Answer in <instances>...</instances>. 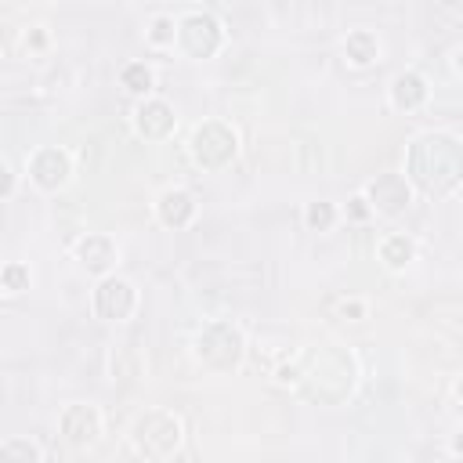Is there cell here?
<instances>
[{"instance_id":"obj_1","label":"cell","mask_w":463,"mask_h":463,"mask_svg":"<svg viewBox=\"0 0 463 463\" xmlns=\"http://www.w3.org/2000/svg\"><path fill=\"white\" fill-rule=\"evenodd\" d=\"M406 177L431 200L463 189V141L449 131H424L406 149Z\"/></svg>"},{"instance_id":"obj_2","label":"cell","mask_w":463,"mask_h":463,"mask_svg":"<svg viewBox=\"0 0 463 463\" xmlns=\"http://www.w3.org/2000/svg\"><path fill=\"white\" fill-rule=\"evenodd\" d=\"M184 431H181V420L170 413V409H149L134 420V431H131V442H134V452L145 456V459H170L181 445Z\"/></svg>"},{"instance_id":"obj_3","label":"cell","mask_w":463,"mask_h":463,"mask_svg":"<svg viewBox=\"0 0 463 463\" xmlns=\"http://www.w3.org/2000/svg\"><path fill=\"white\" fill-rule=\"evenodd\" d=\"M196 355L203 365L218 369V373H232V369L243 365V355H246V337L236 322L228 319H218V322H207L200 330V340H196Z\"/></svg>"},{"instance_id":"obj_4","label":"cell","mask_w":463,"mask_h":463,"mask_svg":"<svg viewBox=\"0 0 463 463\" xmlns=\"http://www.w3.org/2000/svg\"><path fill=\"white\" fill-rule=\"evenodd\" d=\"M189 152H193L196 167H203V170H225L236 159V152H239V134L225 120H207V124H200L193 131Z\"/></svg>"},{"instance_id":"obj_5","label":"cell","mask_w":463,"mask_h":463,"mask_svg":"<svg viewBox=\"0 0 463 463\" xmlns=\"http://www.w3.org/2000/svg\"><path fill=\"white\" fill-rule=\"evenodd\" d=\"M225 44V30L210 12H189L177 19V47L189 58H214Z\"/></svg>"},{"instance_id":"obj_6","label":"cell","mask_w":463,"mask_h":463,"mask_svg":"<svg viewBox=\"0 0 463 463\" xmlns=\"http://www.w3.org/2000/svg\"><path fill=\"white\" fill-rule=\"evenodd\" d=\"M90 308L106 322H127L138 308V290L134 283H127L124 275H102L95 294H90Z\"/></svg>"},{"instance_id":"obj_7","label":"cell","mask_w":463,"mask_h":463,"mask_svg":"<svg viewBox=\"0 0 463 463\" xmlns=\"http://www.w3.org/2000/svg\"><path fill=\"white\" fill-rule=\"evenodd\" d=\"M362 193L373 203V214H381V218H399L413 207V181L406 174H391V170L377 174Z\"/></svg>"},{"instance_id":"obj_8","label":"cell","mask_w":463,"mask_h":463,"mask_svg":"<svg viewBox=\"0 0 463 463\" xmlns=\"http://www.w3.org/2000/svg\"><path fill=\"white\" fill-rule=\"evenodd\" d=\"M26 174H30V181L37 184L40 193H58L62 184L73 177V159H69V152H65V149H58V145H44V149H37V152L30 156Z\"/></svg>"},{"instance_id":"obj_9","label":"cell","mask_w":463,"mask_h":463,"mask_svg":"<svg viewBox=\"0 0 463 463\" xmlns=\"http://www.w3.org/2000/svg\"><path fill=\"white\" fill-rule=\"evenodd\" d=\"M58 431H62V438H65L73 449H87V445H95L99 434H102V413H99L95 406L73 402V406L62 409Z\"/></svg>"},{"instance_id":"obj_10","label":"cell","mask_w":463,"mask_h":463,"mask_svg":"<svg viewBox=\"0 0 463 463\" xmlns=\"http://www.w3.org/2000/svg\"><path fill=\"white\" fill-rule=\"evenodd\" d=\"M177 127V116H174V106L167 99H141L138 109H134V131L145 138V141H163L170 138Z\"/></svg>"},{"instance_id":"obj_11","label":"cell","mask_w":463,"mask_h":463,"mask_svg":"<svg viewBox=\"0 0 463 463\" xmlns=\"http://www.w3.org/2000/svg\"><path fill=\"white\" fill-rule=\"evenodd\" d=\"M76 261L90 271V275H113L116 261H120V246L106 236V232H87L83 239H76Z\"/></svg>"},{"instance_id":"obj_12","label":"cell","mask_w":463,"mask_h":463,"mask_svg":"<svg viewBox=\"0 0 463 463\" xmlns=\"http://www.w3.org/2000/svg\"><path fill=\"white\" fill-rule=\"evenodd\" d=\"M427 99H431V87H427V80L420 76V73H399L395 80H391V87H388V102H391V109H399V113H416V109H424L427 106Z\"/></svg>"},{"instance_id":"obj_13","label":"cell","mask_w":463,"mask_h":463,"mask_svg":"<svg viewBox=\"0 0 463 463\" xmlns=\"http://www.w3.org/2000/svg\"><path fill=\"white\" fill-rule=\"evenodd\" d=\"M156 218H159V225H167V228H184V225L196 218V200L184 193V189H167V193H159V200H156Z\"/></svg>"},{"instance_id":"obj_14","label":"cell","mask_w":463,"mask_h":463,"mask_svg":"<svg viewBox=\"0 0 463 463\" xmlns=\"http://www.w3.org/2000/svg\"><path fill=\"white\" fill-rule=\"evenodd\" d=\"M344 58H347V65H355V69H369V65L381 58V37L369 33V30L347 33V37H344Z\"/></svg>"},{"instance_id":"obj_15","label":"cell","mask_w":463,"mask_h":463,"mask_svg":"<svg viewBox=\"0 0 463 463\" xmlns=\"http://www.w3.org/2000/svg\"><path fill=\"white\" fill-rule=\"evenodd\" d=\"M377 253H381V261H384L391 271H402V268L416 257V243H413L409 236H402V232H391V236L381 239Z\"/></svg>"},{"instance_id":"obj_16","label":"cell","mask_w":463,"mask_h":463,"mask_svg":"<svg viewBox=\"0 0 463 463\" xmlns=\"http://www.w3.org/2000/svg\"><path fill=\"white\" fill-rule=\"evenodd\" d=\"M120 87H124V90H131V95L149 99V95H152V87H156V73H152V65H145V62H127V65L120 69Z\"/></svg>"},{"instance_id":"obj_17","label":"cell","mask_w":463,"mask_h":463,"mask_svg":"<svg viewBox=\"0 0 463 463\" xmlns=\"http://www.w3.org/2000/svg\"><path fill=\"white\" fill-rule=\"evenodd\" d=\"M337 218H340V210H337V203H330V200H315V203L304 207V225H308L312 232H330V228L337 225Z\"/></svg>"},{"instance_id":"obj_18","label":"cell","mask_w":463,"mask_h":463,"mask_svg":"<svg viewBox=\"0 0 463 463\" xmlns=\"http://www.w3.org/2000/svg\"><path fill=\"white\" fill-rule=\"evenodd\" d=\"M0 456L4 459H22V463H40L44 459V449L30 438H4V445H0Z\"/></svg>"},{"instance_id":"obj_19","label":"cell","mask_w":463,"mask_h":463,"mask_svg":"<svg viewBox=\"0 0 463 463\" xmlns=\"http://www.w3.org/2000/svg\"><path fill=\"white\" fill-rule=\"evenodd\" d=\"M149 44L152 47H174L177 44V22H174V15H156L152 22H149Z\"/></svg>"},{"instance_id":"obj_20","label":"cell","mask_w":463,"mask_h":463,"mask_svg":"<svg viewBox=\"0 0 463 463\" xmlns=\"http://www.w3.org/2000/svg\"><path fill=\"white\" fill-rule=\"evenodd\" d=\"M30 264H22V261H8L4 264V271H0V283H4V290L8 294H22V290H30Z\"/></svg>"},{"instance_id":"obj_21","label":"cell","mask_w":463,"mask_h":463,"mask_svg":"<svg viewBox=\"0 0 463 463\" xmlns=\"http://www.w3.org/2000/svg\"><path fill=\"white\" fill-rule=\"evenodd\" d=\"M347 218H351V221H365V218H373V203L365 200V193H358V196H351V200H347Z\"/></svg>"},{"instance_id":"obj_22","label":"cell","mask_w":463,"mask_h":463,"mask_svg":"<svg viewBox=\"0 0 463 463\" xmlns=\"http://www.w3.org/2000/svg\"><path fill=\"white\" fill-rule=\"evenodd\" d=\"M337 312H340L344 319H351V322H362V319L369 315V304H365V301H358V297H347V301H340V304H337Z\"/></svg>"},{"instance_id":"obj_23","label":"cell","mask_w":463,"mask_h":463,"mask_svg":"<svg viewBox=\"0 0 463 463\" xmlns=\"http://www.w3.org/2000/svg\"><path fill=\"white\" fill-rule=\"evenodd\" d=\"M26 47H33V51H44V47H47V33L37 26L33 33H26Z\"/></svg>"},{"instance_id":"obj_24","label":"cell","mask_w":463,"mask_h":463,"mask_svg":"<svg viewBox=\"0 0 463 463\" xmlns=\"http://www.w3.org/2000/svg\"><path fill=\"white\" fill-rule=\"evenodd\" d=\"M4 200H12L15 196V170H12V163H4V193H0Z\"/></svg>"},{"instance_id":"obj_25","label":"cell","mask_w":463,"mask_h":463,"mask_svg":"<svg viewBox=\"0 0 463 463\" xmlns=\"http://www.w3.org/2000/svg\"><path fill=\"white\" fill-rule=\"evenodd\" d=\"M449 452H452V456H463V434H456V438H452V445H449Z\"/></svg>"},{"instance_id":"obj_26","label":"cell","mask_w":463,"mask_h":463,"mask_svg":"<svg viewBox=\"0 0 463 463\" xmlns=\"http://www.w3.org/2000/svg\"><path fill=\"white\" fill-rule=\"evenodd\" d=\"M438 4H445L449 12H463V0H438Z\"/></svg>"},{"instance_id":"obj_27","label":"cell","mask_w":463,"mask_h":463,"mask_svg":"<svg viewBox=\"0 0 463 463\" xmlns=\"http://www.w3.org/2000/svg\"><path fill=\"white\" fill-rule=\"evenodd\" d=\"M452 65H456V73H459V76H463V47H459V51H456V55H452Z\"/></svg>"},{"instance_id":"obj_28","label":"cell","mask_w":463,"mask_h":463,"mask_svg":"<svg viewBox=\"0 0 463 463\" xmlns=\"http://www.w3.org/2000/svg\"><path fill=\"white\" fill-rule=\"evenodd\" d=\"M452 391H456V399H463V381H456V388H452Z\"/></svg>"}]
</instances>
